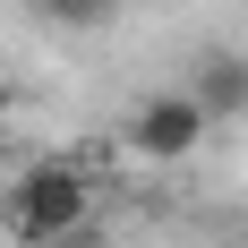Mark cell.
Returning <instances> with one entry per match:
<instances>
[{"label": "cell", "mask_w": 248, "mask_h": 248, "mask_svg": "<svg viewBox=\"0 0 248 248\" xmlns=\"http://www.w3.org/2000/svg\"><path fill=\"white\" fill-rule=\"evenodd\" d=\"M205 111H197V94L188 86H163V94H146L137 111H128V154L137 163H188V154L205 146Z\"/></svg>", "instance_id": "cell-2"}, {"label": "cell", "mask_w": 248, "mask_h": 248, "mask_svg": "<svg viewBox=\"0 0 248 248\" xmlns=\"http://www.w3.org/2000/svg\"><path fill=\"white\" fill-rule=\"evenodd\" d=\"M86 223H94V171L77 154H43L0 188V231L17 248H43L60 231H86Z\"/></svg>", "instance_id": "cell-1"}, {"label": "cell", "mask_w": 248, "mask_h": 248, "mask_svg": "<svg viewBox=\"0 0 248 248\" xmlns=\"http://www.w3.org/2000/svg\"><path fill=\"white\" fill-rule=\"evenodd\" d=\"M43 248H103V231L86 223V231H60V240H43Z\"/></svg>", "instance_id": "cell-5"}, {"label": "cell", "mask_w": 248, "mask_h": 248, "mask_svg": "<svg viewBox=\"0 0 248 248\" xmlns=\"http://www.w3.org/2000/svg\"><path fill=\"white\" fill-rule=\"evenodd\" d=\"M188 94H197L205 120H240V111H248V51H214Z\"/></svg>", "instance_id": "cell-3"}, {"label": "cell", "mask_w": 248, "mask_h": 248, "mask_svg": "<svg viewBox=\"0 0 248 248\" xmlns=\"http://www.w3.org/2000/svg\"><path fill=\"white\" fill-rule=\"evenodd\" d=\"M34 9H43L51 26H94L103 9H111V0H34Z\"/></svg>", "instance_id": "cell-4"}]
</instances>
